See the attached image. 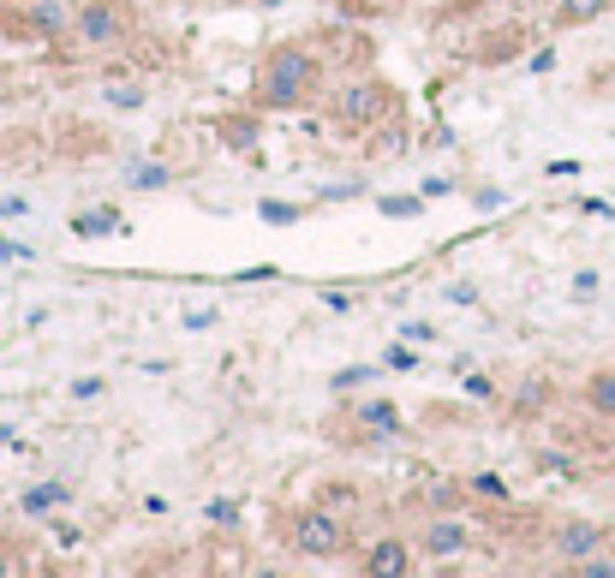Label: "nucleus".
<instances>
[{
    "mask_svg": "<svg viewBox=\"0 0 615 578\" xmlns=\"http://www.w3.org/2000/svg\"><path fill=\"white\" fill-rule=\"evenodd\" d=\"M604 7L609 0H555V19L562 24H592V19H604Z\"/></svg>",
    "mask_w": 615,
    "mask_h": 578,
    "instance_id": "nucleus-9",
    "label": "nucleus"
},
{
    "mask_svg": "<svg viewBox=\"0 0 615 578\" xmlns=\"http://www.w3.org/2000/svg\"><path fill=\"white\" fill-rule=\"evenodd\" d=\"M78 42L84 49H120L126 31H131V12L120 0H91V7H78Z\"/></svg>",
    "mask_w": 615,
    "mask_h": 578,
    "instance_id": "nucleus-4",
    "label": "nucleus"
},
{
    "mask_svg": "<svg viewBox=\"0 0 615 578\" xmlns=\"http://www.w3.org/2000/svg\"><path fill=\"white\" fill-rule=\"evenodd\" d=\"M131 185H144V191H150V185H168V168H138V173H131Z\"/></svg>",
    "mask_w": 615,
    "mask_h": 578,
    "instance_id": "nucleus-13",
    "label": "nucleus"
},
{
    "mask_svg": "<svg viewBox=\"0 0 615 578\" xmlns=\"http://www.w3.org/2000/svg\"><path fill=\"white\" fill-rule=\"evenodd\" d=\"M293 548H299L305 560H335L347 548V518L329 513V507H305L293 518Z\"/></svg>",
    "mask_w": 615,
    "mask_h": 578,
    "instance_id": "nucleus-2",
    "label": "nucleus"
},
{
    "mask_svg": "<svg viewBox=\"0 0 615 578\" xmlns=\"http://www.w3.org/2000/svg\"><path fill=\"white\" fill-rule=\"evenodd\" d=\"M424 548H431L436 560H460L466 548H473V531H466L460 518H431V525H424Z\"/></svg>",
    "mask_w": 615,
    "mask_h": 578,
    "instance_id": "nucleus-5",
    "label": "nucleus"
},
{
    "mask_svg": "<svg viewBox=\"0 0 615 578\" xmlns=\"http://www.w3.org/2000/svg\"><path fill=\"white\" fill-rule=\"evenodd\" d=\"M389 114H394V90H389V84H377V78L347 84L341 101H335V120H341L347 131H364V126L389 120Z\"/></svg>",
    "mask_w": 615,
    "mask_h": 578,
    "instance_id": "nucleus-3",
    "label": "nucleus"
},
{
    "mask_svg": "<svg viewBox=\"0 0 615 578\" xmlns=\"http://www.w3.org/2000/svg\"><path fill=\"white\" fill-rule=\"evenodd\" d=\"M406 567H413V555H406L401 537H383L371 555H364V572H377V578H401Z\"/></svg>",
    "mask_w": 615,
    "mask_h": 578,
    "instance_id": "nucleus-7",
    "label": "nucleus"
},
{
    "mask_svg": "<svg viewBox=\"0 0 615 578\" xmlns=\"http://www.w3.org/2000/svg\"><path fill=\"white\" fill-rule=\"evenodd\" d=\"M515 7H544V0H515Z\"/></svg>",
    "mask_w": 615,
    "mask_h": 578,
    "instance_id": "nucleus-15",
    "label": "nucleus"
},
{
    "mask_svg": "<svg viewBox=\"0 0 615 578\" xmlns=\"http://www.w3.org/2000/svg\"><path fill=\"white\" fill-rule=\"evenodd\" d=\"M555 548H562V560H592L597 548H604V525H592V518H574V525L555 531Z\"/></svg>",
    "mask_w": 615,
    "mask_h": 578,
    "instance_id": "nucleus-6",
    "label": "nucleus"
},
{
    "mask_svg": "<svg viewBox=\"0 0 615 578\" xmlns=\"http://www.w3.org/2000/svg\"><path fill=\"white\" fill-rule=\"evenodd\" d=\"M66 501V483H36V489H24V513H54Z\"/></svg>",
    "mask_w": 615,
    "mask_h": 578,
    "instance_id": "nucleus-10",
    "label": "nucleus"
},
{
    "mask_svg": "<svg viewBox=\"0 0 615 578\" xmlns=\"http://www.w3.org/2000/svg\"><path fill=\"white\" fill-rule=\"evenodd\" d=\"M31 24H36V36H61L66 24H72V12L54 0V7H36V12H31Z\"/></svg>",
    "mask_w": 615,
    "mask_h": 578,
    "instance_id": "nucleus-11",
    "label": "nucleus"
},
{
    "mask_svg": "<svg viewBox=\"0 0 615 578\" xmlns=\"http://www.w3.org/2000/svg\"><path fill=\"white\" fill-rule=\"evenodd\" d=\"M585 406L604 411V418H615V370H597V376L585 382Z\"/></svg>",
    "mask_w": 615,
    "mask_h": 578,
    "instance_id": "nucleus-8",
    "label": "nucleus"
},
{
    "mask_svg": "<svg viewBox=\"0 0 615 578\" xmlns=\"http://www.w3.org/2000/svg\"><path fill=\"white\" fill-rule=\"evenodd\" d=\"M359 418L371 424V429H401V411H394L389 399H364V406H359Z\"/></svg>",
    "mask_w": 615,
    "mask_h": 578,
    "instance_id": "nucleus-12",
    "label": "nucleus"
},
{
    "mask_svg": "<svg viewBox=\"0 0 615 578\" xmlns=\"http://www.w3.org/2000/svg\"><path fill=\"white\" fill-rule=\"evenodd\" d=\"M293 215H299V210H287V203H263V221H275V227H287Z\"/></svg>",
    "mask_w": 615,
    "mask_h": 578,
    "instance_id": "nucleus-14",
    "label": "nucleus"
},
{
    "mask_svg": "<svg viewBox=\"0 0 615 578\" xmlns=\"http://www.w3.org/2000/svg\"><path fill=\"white\" fill-rule=\"evenodd\" d=\"M317 84H324V61L311 49H275L257 72V96L269 108H299V101H311Z\"/></svg>",
    "mask_w": 615,
    "mask_h": 578,
    "instance_id": "nucleus-1",
    "label": "nucleus"
}]
</instances>
